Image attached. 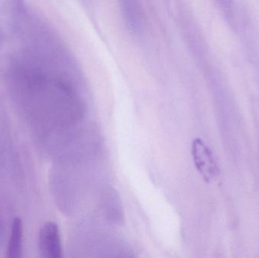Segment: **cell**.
I'll use <instances>...</instances> for the list:
<instances>
[{
    "instance_id": "cell-1",
    "label": "cell",
    "mask_w": 259,
    "mask_h": 258,
    "mask_svg": "<svg viewBox=\"0 0 259 258\" xmlns=\"http://www.w3.org/2000/svg\"><path fill=\"white\" fill-rule=\"evenodd\" d=\"M39 250L42 257H62L60 232L56 223L49 221L41 227L39 233Z\"/></svg>"
},
{
    "instance_id": "cell-2",
    "label": "cell",
    "mask_w": 259,
    "mask_h": 258,
    "mask_svg": "<svg viewBox=\"0 0 259 258\" xmlns=\"http://www.w3.org/2000/svg\"><path fill=\"white\" fill-rule=\"evenodd\" d=\"M192 154L198 171L205 180L215 174L216 167L211 151L201 139H196L192 144Z\"/></svg>"
},
{
    "instance_id": "cell-3",
    "label": "cell",
    "mask_w": 259,
    "mask_h": 258,
    "mask_svg": "<svg viewBox=\"0 0 259 258\" xmlns=\"http://www.w3.org/2000/svg\"><path fill=\"white\" fill-rule=\"evenodd\" d=\"M23 224L19 218H15L8 245L7 256L9 258H19L22 252Z\"/></svg>"
},
{
    "instance_id": "cell-4",
    "label": "cell",
    "mask_w": 259,
    "mask_h": 258,
    "mask_svg": "<svg viewBox=\"0 0 259 258\" xmlns=\"http://www.w3.org/2000/svg\"><path fill=\"white\" fill-rule=\"evenodd\" d=\"M123 9L130 26L137 28L140 24V10L136 0H121Z\"/></svg>"
}]
</instances>
